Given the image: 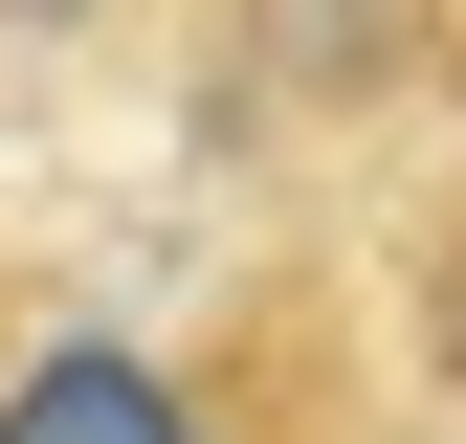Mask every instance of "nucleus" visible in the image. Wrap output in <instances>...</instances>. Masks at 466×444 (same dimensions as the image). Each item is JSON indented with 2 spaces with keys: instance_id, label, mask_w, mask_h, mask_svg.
I'll return each instance as SVG.
<instances>
[{
  "instance_id": "f257e3e1",
  "label": "nucleus",
  "mask_w": 466,
  "mask_h": 444,
  "mask_svg": "<svg viewBox=\"0 0 466 444\" xmlns=\"http://www.w3.org/2000/svg\"><path fill=\"white\" fill-rule=\"evenodd\" d=\"M0 444H200V400H178L156 356H111V333H67V356L0 378Z\"/></svg>"
}]
</instances>
